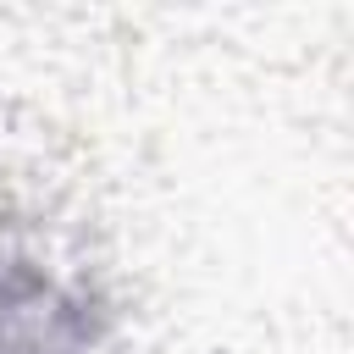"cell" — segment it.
<instances>
[{"instance_id": "6da1fadb", "label": "cell", "mask_w": 354, "mask_h": 354, "mask_svg": "<svg viewBox=\"0 0 354 354\" xmlns=\"http://www.w3.org/2000/svg\"><path fill=\"white\" fill-rule=\"evenodd\" d=\"M0 354H105V299L0 221Z\"/></svg>"}]
</instances>
